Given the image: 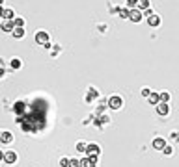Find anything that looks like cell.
<instances>
[{"label": "cell", "mask_w": 179, "mask_h": 167, "mask_svg": "<svg viewBox=\"0 0 179 167\" xmlns=\"http://www.w3.org/2000/svg\"><path fill=\"white\" fill-rule=\"evenodd\" d=\"M69 163H71L69 158H62V160H60V165H62V167H69Z\"/></svg>", "instance_id": "cell-19"}, {"label": "cell", "mask_w": 179, "mask_h": 167, "mask_svg": "<svg viewBox=\"0 0 179 167\" xmlns=\"http://www.w3.org/2000/svg\"><path fill=\"white\" fill-rule=\"evenodd\" d=\"M142 95H144V97L147 99V97H149V95H151V91H149L147 87H144V89H142Z\"/></svg>", "instance_id": "cell-22"}, {"label": "cell", "mask_w": 179, "mask_h": 167, "mask_svg": "<svg viewBox=\"0 0 179 167\" xmlns=\"http://www.w3.org/2000/svg\"><path fill=\"white\" fill-rule=\"evenodd\" d=\"M162 152H164V154H166V156H170V154H172V147H168V145H166V147H164V151H162Z\"/></svg>", "instance_id": "cell-23"}, {"label": "cell", "mask_w": 179, "mask_h": 167, "mask_svg": "<svg viewBox=\"0 0 179 167\" xmlns=\"http://www.w3.org/2000/svg\"><path fill=\"white\" fill-rule=\"evenodd\" d=\"M129 15H131V9H127V8H121V9H120V17L129 19Z\"/></svg>", "instance_id": "cell-15"}, {"label": "cell", "mask_w": 179, "mask_h": 167, "mask_svg": "<svg viewBox=\"0 0 179 167\" xmlns=\"http://www.w3.org/2000/svg\"><path fill=\"white\" fill-rule=\"evenodd\" d=\"M2 30L13 34V30H15V22H13V20H4V22H2Z\"/></svg>", "instance_id": "cell-8"}, {"label": "cell", "mask_w": 179, "mask_h": 167, "mask_svg": "<svg viewBox=\"0 0 179 167\" xmlns=\"http://www.w3.org/2000/svg\"><path fill=\"white\" fill-rule=\"evenodd\" d=\"M159 95H161V100H162V102H168V99H170V93L162 91V93H159Z\"/></svg>", "instance_id": "cell-18"}, {"label": "cell", "mask_w": 179, "mask_h": 167, "mask_svg": "<svg viewBox=\"0 0 179 167\" xmlns=\"http://www.w3.org/2000/svg\"><path fill=\"white\" fill-rule=\"evenodd\" d=\"M147 24L149 26H159L161 24V19H159V15H151V17H147Z\"/></svg>", "instance_id": "cell-9"}, {"label": "cell", "mask_w": 179, "mask_h": 167, "mask_svg": "<svg viewBox=\"0 0 179 167\" xmlns=\"http://www.w3.org/2000/svg\"><path fill=\"white\" fill-rule=\"evenodd\" d=\"M36 43H37V45H47V43H49V34L37 32V34H36Z\"/></svg>", "instance_id": "cell-4"}, {"label": "cell", "mask_w": 179, "mask_h": 167, "mask_svg": "<svg viewBox=\"0 0 179 167\" xmlns=\"http://www.w3.org/2000/svg\"><path fill=\"white\" fill-rule=\"evenodd\" d=\"M164 147H166L164 137H155V139H153V149H157V151H164Z\"/></svg>", "instance_id": "cell-6"}, {"label": "cell", "mask_w": 179, "mask_h": 167, "mask_svg": "<svg viewBox=\"0 0 179 167\" xmlns=\"http://www.w3.org/2000/svg\"><path fill=\"white\" fill-rule=\"evenodd\" d=\"M121 106H123V100H121V97H118V95L108 99V108L110 110H120Z\"/></svg>", "instance_id": "cell-1"}, {"label": "cell", "mask_w": 179, "mask_h": 167, "mask_svg": "<svg viewBox=\"0 0 179 167\" xmlns=\"http://www.w3.org/2000/svg\"><path fill=\"white\" fill-rule=\"evenodd\" d=\"M129 20H132V22H140V20H142V13H140V9H131Z\"/></svg>", "instance_id": "cell-7"}, {"label": "cell", "mask_w": 179, "mask_h": 167, "mask_svg": "<svg viewBox=\"0 0 179 167\" xmlns=\"http://www.w3.org/2000/svg\"><path fill=\"white\" fill-rule=\"evenodd\" d=\"M99 152H101V149H99V145H95V143H90L88 149H86L88 156H99Z\"/></svg>", "instance_id": "cell-3"}, {"label": "cell", "mask_w": 179, "mask_h": 167, "mask_svg": "<svg viewBox=\"0 0 179 167\" xmlns=\"http://www.w3.org/2000/svg\"><path fill=\"white\" fill-rule=\"evenodd\" d=\"M80 167H95V163L90 158H84V160H80Z\"/></svg>", "instance_id": "cell-12"}, {"label": "cell", "mask_w": 179, "mask_h": 167, "mask_svg": "<svg viewBox=\"0 0 179 167\" xmlns=\"http://www.w3.org/2000/svg\"><path fill=\"white\" fill-rule=\"evenodd\" d=\"M13 35H15L17 39H21L22 35H25V30H22V28H15V30H13Z\"/></svg>", "instance_id": "cell-16"}, {"label": "cell", "mask_w": 179, "mask_h": 167, "mask_svg": "<svg viewBox=\"0 0 179 167\" xmlns=\"http://www.w3.org/2000/svg\"><path fill=\"white\" fill-rule=\"evenodd\" d=\"M157 108V113H159V115H168V111H170V108H168V102H159V104H157L155 106Z\"/></svg>", "instance_id": "cell-5"}, {"label": "cell", "mask_w": 179, "mask_h": 167, "mask_svg": "<svg viewBox=\"0 0 179 167\" xmlns=\"http://www.w3.org/2000/svg\"><path fill=\"white\" fill-rule=\"evenodd\" d=\"M69 167H80V160H77V158H71V163H69Z\"/></svg>", "instance_id": "cell-21"}, {"label": "cell", "mask_w": 179, "mask_h": 167, "mask_svg": "<svg viewBox=\"0 0 179 167\" xmlns=\"http://www.w3.org/2000/svg\"><path fill=\"white\" fill-rule=\"evenodd\" d=\"M13 22H15V28H22V26H25V19H21V17H15Z\"/></svg>", "instance_id": "cell-14"}, {"label": "cell", "mask_w": 179, "mask_h": 167, "mask_svg": "<svg viewBox=\"0 0 179 167\" xmlns=\"http://www.w3.org/2000/svg\"><path fill=\"white\" fill-rule=\"evenodd\" d=\"M129 6H138V0H127Z\"/></svg>", "instance_id": "cell-24"}, {"label": "cell", "mask_w": 179, "mask_h": 167, "mask_svg": "<svg viewBox=\"0 0 179 167\" xmlns=\"http://www.w3.org/2000/svg\"><path fill=\"white\" fill-rule=\"evenodd\" d=\"M2 160H4L6 163H15V162H17L15 151H6V152H2Z\"/></svg>", "instance_id": "cell-2"}, {"label": "cell", "mask_w": 179, "mask_h": 167, "mask_svg": "<svg viewBox=\"0 0 179 167\" xmlns=\"http://www.w3.org/2000/svg\"><path fill=\"white\" fill-rule=\"evenodd\" d=\"M147 100H149V102H151L153 106H157V104L161 102V95H159V93H151L149 97H147Z\"/></svg>", "instance_id": "cell-10"}, {"label": "cell", "mask_w": 179, "mask_h": 167, "mask_svg": "<svg viewBox=\"0 0 179 167\" xmlns=\"http://www.w3.org/2000/svg\"><path fill=\"white\" fill-rule=\"evenodd\" d=\"M86 149H88L86 143H78V145H77V151H78V152H86Z\"/></svg>", "instance_id": "cell-20"}, {"label": "cell", "mask_w": 179, "mask_h": 167, "mask_svg": "<svg viewBox=\"0 0 179 167\" xmlns=\"http://www.w3.org/2000/svg\"><path fill=\"white\" fill-rule=\"evenodd\" d=\"M11 67H13V69H19V67H21V60H19V58H13V60H11Z\"/></svg>", "instance_id": "cell-17"}, {"label": "cell", "mask_w": 179, "mask_h": 167, "mask_svg": "<svg viewBox=\"0 0 179 167\" xmlns=\"http://www.w3.org/2000/svg\"><path fill=\"white\" fill-rule=\"evenodd\" d=\"M138 9H149V0H138Z\"/></svg>", "instance_id": "cell-13"}, {"label": "cell", "mask_w": 179, "mask_h": 167, "mask_svg": "<svg viewBox=\"0 0 179 167\" xmlns=\"http://www.w3.org/2000/svg\"><path fill=\"white\" fill-rule=\"evenodd\" d=\"M0 139H2V143H11V139H13V136H11V132H8V130H4V132H2V136H0Z\"/></svg>", "instance_id": "cell-11"}]
</instances>
